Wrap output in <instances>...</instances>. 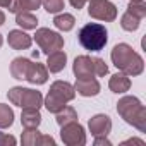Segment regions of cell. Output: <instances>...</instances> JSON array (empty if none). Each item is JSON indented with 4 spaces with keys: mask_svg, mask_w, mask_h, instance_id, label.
<instances>
[{
    "mask_svg": "<svg viewBox=\"0 0 146 146\" xmlns=\"http://www.w3.org/2000/svg\"><path fill=\"white\" fill-rule=\"evenodd\" d=\"M110 57H112L113 65L120 72L127 74V76H139L143 72V69H144V62H143L141 55L136 53L132 50V46L127 45V43L115 45L112 53H110Z\"/></svg>",
    "mask_w": 146,
    "mask_h": 146,
    "instance_id": "1",
    "label": "cell"
},
{
    "mask_svg": "<svg viewBox=\"0 0 146 146\" xmlns=\"http://www.w3.org/2000/svg\"><path fill=\"white\" fill-rule=\"evenodd\" d=\"M119 115L132 127L146 132V108L136 96H124L117 103Z\"/></svg>",
    "mask_w": 146,
    "mask_h": 146,
    "instance_id": "2",
    "label": "cell"
},
{
    "mask_svg": "<svg viewBox=\"0 0 146 146\" xmlns=\"http://www.w3.org/2000/svg\"><path fill=\"white\" fill-rule=\"evenodd\" d=\"M76 98V90L72 84H69L67 81H55L50 86V91L46 95V98L43 100V105L46 107L48 112L57 113L60 112L67 102H72Z\"/></svg>",
    "mask_w": 146,
    "mask_h": 146,
    "instance_id": "3",
    "label": "cell"
},
{
    "mask_svg": "<svg viewBox=\"0 0 146 146\" xmlns=\"http://www.w3.org/2000/svg\"><path fill=\"white\" fill-rule=\"evenodd\" d=\"M108 41V33L103 24L88 23L79 29V43L90 52H100Z\"/></svg>",
    "mask_w": 146,
    "mask_h": 146,
    "instance_id": "4",
    "label": "cell"
},
{
    "mask_svg": "<svg viewBox=\"0 0 146 146\" xmlns=\"http://www.w3.org/2000/svg\"><path fill=\"white\" fill-rule=\"evenodd\" d=\"M76 78H103L108 72V65L100 58V57H90V55H79L76 57L72 64Z\"/></svg>",
    "mask_w": 146,
    "mask_h": 146,
    "instance_id": "5",
    "label": "cell"
},
{
    "mask_svg": "<svg viewBox=\"0 0 146 146\" xmlns=\"http://www.w3.org/2000/svg\"><path fill=\"white\" fill-rule=\"evenodd\" d=\"M7 96L12 105H17L21 108H40L43 105L41 93L36 90H29V88H21V86L11 88Z\"/></svg>",
    "mask_w": 146,
    "mask_h": 146,
    "instance_id": "6",
    "label": "cell"
},
{
    "mask_svg": "<svg viewBox=\"0 0 146 146\" xmlns=\"http://www.w3.org/2000/svg\"><path fill=\"white\" fill-rule=\"evenodd\" d=\"M35 41L38 43V46L41 48L43 53H52V52H57V50H62L64 48V38L55 33V31H50L48 28H40L36 29V35H35Z\"/></svg>",
    "mask_w": 146,
    "mask_h": 146,
    "instance_id": "7",
    "label": "cell"
},
{
    "mask_svg": "<svg viewBox=\"0 0 146 146\" xmlns=\"http://www.w3.org/2000/svg\"><path fill=\"white\" fill-rule=\"evenodd\" d=\"M60 127H62L60 129V137H62V141L67 146H83V144H86L84 127L78 120L69 122V124H64Z\"/></svg>",
    "mask_w": 146,
    "mask_h": 146,
    "instance_id": "8",
    "label": "cell"
},
{
    "mask_svg": "<svg viewBox=\"0 0 146 146\" xmlns=\"http://www.w3.org/2000/svg\"><path fill=\"white\" fill-rule=\"evenodd\" d=\"M88 14L93 19L105 21V23H112L117 17V7L112 2H108V0H90Z\"/></svg>",
    "mask_w": 146,
    "mask_h": 146,
    "instance_id": "9",
    "label": "cell"
},
{
    "mask_svg": "<svg viewBox=\"0 0 146 146\" xmlns=\"http://www.w3.org/2000/svg\"><path fill=\"white\" fill-rule=\"evenodd\" d=\"M21 141L24 146H53L55 139L52 136H43L38 127L36 129H26L21 136Z\"/></svg>",
    "mask_w": 146,
    "mask_h": 146,
    "instance_id": "10",
    "label": "cell"
},
{
    "mask_svg": "<svg viewBox=\"0 0 146 146\" xmlns=\"http://www.w3.org/2000/svg\"><path fill=\"white\" fill-rule=\"evenodd\" d=\"M88 127H90V132L93 136H108V132L112 131V120L108 115L98 113V115H93L90 119Z\"/></svg>",
    "mask_w": 146,
    "mask_h": 146,
    "instance_id": "11",
    "label": "cell"
},
{
    "mask_svg": "<svg viewBox=\"0 0 146 146\" xmlns=\"http://www.w3.org/2000/svg\"><path fill=\"white\" fill-rule=\"evenodd\" d=\"M74 90L81 96H96L100 93V83L95 78H76Z\"/></svg>",
    "mask_w": 146,
    "mask_h": 146,
    "instance_id": "12",
    "label": "cell"
},
{
    "mask_svg": "<svg viewBox=\"0 0 146 146\" xmlns=\"http://www.w3.org/2000/svg\"><path fill=\"white\" fill-rule=\"evenodd\" d=\"M48 79V69L43 64L31 62L26 72V81L31 84H45Z\"/></svg>",
    "mask_w": 146,
    "mask_h": 146,
    "instance_id": "13",
    "label": "cell"
},
{
    "mask_svg": "<svg viewBox=\"0 0 146 146\" xmlns=\"http://www.w3.org/2000/svg\"><path fill=\"white\" fill-rule=\"evenodd\" d=\"M7 43L14 50H28L33 43V38L21 29H12L7 36Z\"/></svg>",
    "mask_w": 146,
    "mask_h": 146,
    "instance_id": "14",
    "label": "cell"
},
{
    "mask_svg": "<svg viewBox=\"0 0 146 146\" xmlns=\"http://www.w3.org/2000/svg\"><path fill=\"white\" fill-rule=\"evenodd\" d=\"M21 124H23V127H26V129H36V127L41 124L40 108H23Z\"/></svg>",
    "mask_w": 146,
    "mask_h": 146,
    "instance_id": "15",
    "label": "cell"
},
{
    "mask_svg": "<svg viewBox=\"0 0 146 146\" xmlns=\"http://www.w3.org/2000/svg\"><path fill=\"white\" fill-rule=\"evenodd\" d=\"M65 62H67V55H65V52H62V50L52 52V53H48L46 69H48L50 72H53V74H57V72H60V70L65 67Z\"/></svg>",
    "mask_w": 146,
    "mask_h": 146,
    "instance_id": "16",
    "label": "cell"
},
{
    "mask_svg": "<svg viewBox=\"0 0 146 146\" xmlns=\"http://www.w3.org/2000/svg\"><path fill=\"white\" fill-rule=\"evenodd\" d=\"M108 88L113 91V93H125L129 91L131 88V79L127 78V74H124V72H117V74H113L108 81Z\"/></svg>",
    "mask_w": 146,
    "mask_h": 146,
    "instance_id": "17",
    "label": "cell"
},
{
    "mask_svg": "<svg viewBox=\"0 0 146 146\" xmlns=\"http://www.w3.org/2000/svg\"><path fill=\"white\" fill-rule=\"evenodd\" d=\"M29 64H31L29 58H24V57L14 58L12 64H11V74H12V78L14 79H19V81L26 79V72H28Z\"/></svg>",
    "mask_w": 146,
    "mask_h": 146,
    "instance_id": "18",
    "label": "cell"
},
{
    "mask_svg": "<svg viewBox=\"0 0 146 146\" xmlns=\"http://www.w3.org/2000/svg\"><path fill=\"white\" fill-rule=\"evenodd\" d=\"M40 5H41V0H12L9 11L14 12V14H17V12H31V11H36Z\"/></svg>",
    "mask_w": 146,
    "mask_h": 146,
    "instance_id": "19",
    "label": "cell"
},
{
    "mask_svg": "<svg viewBox=\"0 0 146 146\" xmlns=\"http://www.w3.org/2000/svg\"><path fill=\"white\" fill-rule=\"evenodd\" d=\"M53 24H55V28L60 29V31H70L72 28H74V24H76V17L72 16V14H65V12H64V14L55 16Z\"/></svg>",
    "mask_w": 146,
    "mask_h": 146,
    "instance_id": "20",
    "label": "cell"
},
{
    "mask_svg": "<svg viewBox=\"0 0 146 146\" xmlns=\"http://www.w3.org/2000/svg\"><path fill=\"white\" fill-rule=\"evenodd\" d=\"M16 23L23 29H36V26H38V19L31 12H17L16 14Z\"/></svg>",
    "mask_w": 146,
    "mask_h": 146,
    "instance_id": "21",
    "label": "cell"
},
{
    "mask_svg": "<svg viewBox=\"0 0 146 146\" xmlns=\"http://www.w3.org/2000/svg\"><path fill=\"white\" fill-rule=\"evenodd\" d=\"M12 124H14V110L5 103H0V129H9Z\"/></svg>",
    "mask_w": 146,
    "mask_h": 146,
    "instance_id": "22",
    "label": "cell"
},
{
    "mask_svg": "<svg viewBox=\"0 0 146 146\" xmlns=\"http://www.w3.org/2000/svg\"><path fill=\"white\" fill-rule=\"evenodd\" d=\"M55 115H57L55 120H57L58 125H64V124H69V122L78 120V113H76V110L72 108V107H67V105H65L60 112H57Z\"/></svg>",
    "mask_w": 146,
    "mask_h": 146,
    "instance_id": "23",
    "label": "cell"
},
{
    "mask_svg": "<svg viewBox=\"0 0 146 146\" xmlns=\"http://www.w3.org/2000/svg\"><path fill=\"white\" fill-rule=\"evenodd\" d=\"M139 21H141V19H137L136 16L125 12V14L122 16V19H120V26H122V29L132 33V31H136V29L139 28Z\"/></svg>",
    "mask_w": 146,
    "mask_h": 146,
    "instance_id": "24",
    "label": "cell"
},
{
    "mask_svg": "<svg viewBox=\"0 0 146 146\" xmlns=\"http://www.w3.org/2000/svg\"><path fill=\"white\" fill-rule=\"evenodd\" d=\"M127 12L136 16L137 19H144L146 17V5H144V2H129Z\"/></svg>",
    "mask_w": 146,
    "mask_h": 146,
    "instance_id": "25",
    "label": "cell"
},
{
    "mask_svg": "<svg viewBox=\"0 0 146 146\" xmlns=\"http://www.w3.org/2000/svg\"><path fill=\"white\" fill-rule=\"evenodd\" d=\"M41 5L45 7L46 12L57 14L64 9V0H41Z\"/></svg>",
    "mask_w": 146,
    "mask_h": 146,
    "instance_id": "26",
    "label": "cell"
},
{
    "mask_svg": "<svg viewBox=\"0 0 146 146\" xmlns=\"http://www.w3.org/2000/svg\"><path fill=\"white\" fill-rule=\"evenodd\" d=\"M7 144L14 146V144H16V137H14V136H11V134H4V132H0V146H7Z\"/></svg>",
    "mask_w": 146,
    "mask_h": 146,
    "instance_id": "27",
    "label": "cell"
},
{
    "mask_svg": "<svg viewBox=\"0 0 146 146\" xmlns=\"http://www.w3.org/2000/svg\"><path fill=\"white\" fill-rule=\"evenodd\" d=\"M112 143L107 139V136H95V146H110Z\"/></svg>",
    "mask_w": 146,
    "mask_h": 146,
    "instance_id": "28",
    "label": "cell"
},
{
    "mask_svg": "<svg viewBox=\"0 0 146 146\" xmlns=\"http://www.w3.org/2000/svg\"><path fill=\"white\" fill-rule=\"evenodd\" d=\"M69 2H70V5L74 7V9H78V11H79V9H83V7H84V4H86V2H90V0H69Z\"/></svg>",
    "mask_w": 146,
    "mask_h": 146,
    "instance_id": "29",
    "label": "cell"
},
{
    "mask_svg": "<svg viewBox=\"0 0 146 146\" xmlns=\"http://www.w3.org/2000/svg\"><path fill=\"white\" fill-rule=\"evenodd\" d=\"M127 144H139V146H144V141H141V139H127V141L122 143V146H127Z\"/></svg>",
    "mask_w": 146,
    "mask_h": 146,
    "instance_id": "30",
    "label": "cell"
},
{
    "mask_svg": "<svg viewBox=\"0 0 146 146\" xmlns=\"http://www.w3.org/2000/svg\"><path fill=\"white\" fill-rule=\"evenodd\" d=\"M12 4V0H0V7H4V9H9Z\"/></svg>",
    "mask_w": 146,
    "mask_h": 146,
    "instance_id": "31",
    "label": "cell"
},
{
    "mask_svg": "<svg viewBox=\"0 0 146 146\" xmlns=\"http://www.w3.org/2000/svg\"><path fill=\"white\" fill-rule=\"evenodd\" d=\"M4 23H5V14H4L2 11H0V26H2Z\"/></svg>",
    "mask_w": 146,
    "mask_h": 146,
    "instance_id": "32",
    "label": "cell"
},
{
    "mask_svg": "<svg viewBox=\"0 0 146 146\" xmlns=\"http://www.w3.org/2000/svg\"><path fill=\"white\" fill-rule=\"evenodd\" d=\"M2 43H4V38H2V35H0V46H2Z\"/></svg>",
    "mask_w": 146,
    "mask_h": 146,
    "instance_id": "33",
    "label": "cell"
},
{
    "mask_svg": "<svg viewBox=\"0 0 146 146\" xmlns=\"http://www.w3.org/2000/svg\"><path fill=\"white\" fill-rule=\"evenodd\" d=\"M131 2H144V0H131Z\"/></svg>",
    "mask_w": 146,
    "mask_h": 146,
    "instance_id": "34",
    "label": "cell"
}]
</instances>
